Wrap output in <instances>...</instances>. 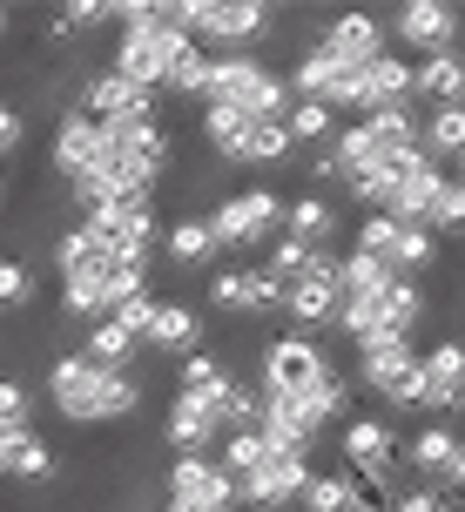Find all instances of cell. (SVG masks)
<instances>
[{
  "label": "cell",
  "mask_w": 465,
  "mask_h": 512,
  "mask_svg": "<svg viewBox=\"0 0 465 512\" xmlns=\"http://www.w3.org/2000/svg\"><path fill=\"white\" fill-rule=\"evenodd\" d=\"M48 405L68 425H115V418L142 411V378L135 371H108L88 351H61L48 364Z\"/></svg>",
  "instance_id": "6da1fadb"
},
{
  "label": "cell",
  "mask_w": 465,
  "mask_h": 512,
  "mask_svg": "<svg viewBox=\"0 0 465 512\" xmlns=\"http://www.w3.org/2000/svg\"><path fill=\"white\" fill-rule=\"evenodd\" d=\"M203 108H236V115H250V122H284L290 115V81L277 75V68H263L257 54H216Z\"/></svg>",
  "instance_id": "7a4b0ae2"
},
{
  "label": "cell",
  "mask_w": 465,
  "mask_h": 512,
  "mask_svg": "<svg viewBox=\"0 0 465 512\" xmlns=\"http://www.w3.org/2000/svg\"><path fill=\"white\" fill-rule=\"evenodd\" d=\"M203 216H209V236H216V250H250V243H277L284 196H277V189H263V182H250V189L223 196V203L203 209Z\"/></svg>",
  "instance_id": "3957f363"
},
{
  "label": "cell",
  "mask_w": 465,
  "mask_h": 512,
  "mask_svg": "<svg viewBox=\"0 0 465 512\" xmlns=\"http://www.w3.org/2000/svg\"><path fill=\"white\" fill-rule=\"evenodd\" d=\"M257 34H270V7L263 0H196V48L250 54Z\"/></svg>",
  "instance_id": "277c9868"
},
{
  "label": "cell",
  "mask_w": 465,
  "mask_h": 512,
  "mask_svg": "<svg viewBox=\"0 0 465 512\" xmlns=\"http://www.w3.org/2000/svg\"><path fill=\"white\" fill-rule=\"evenodd\" d=\"M331 371L324 344L310 331H290V337H270L263 344V364H257V391H310V384Z\"/></svg>",
  "instance_id": "5b68a950"
},
{
  "label": "cell",
  "mask_w": 465,
  "mask_h": 512,
  "mask_svg": "<svg viewBox=\"0 0 465 512\" xmlns=\"http://www.w3.org/2000/svg\"><path fill=\"white\" fill-rule=\"evenodd\" d=\"M48 162L61 169V182H81V176H95L108 162V135L95 115H81V108H61L54 115V135H48Z\"/></svg>",
  "instance_id": "8992f818"
},
{
  "label": "cell",
  "mask_w": 465,
  "mask_h": 512,
  "mask_svg": "<svg viewBox=\"0 0 465 512\" xmlns=\"http://www.w3.org/2000/svg\"><path fill=\"white\" fill-rule=\"evenodd\" d=\"M337 304H344V277H337V250H317L310 270L284 290V310L304 324V331H324L337 324Z\"/></svg>",
  "instance_id": "52a82bcc"
},
{
  "label": "cell",
  "mask_w": 465,
  "mask_h": 512,
  "mask_svg": "<svg viewBox=\"0 0 465 512\" xmlns=\"http://www.w3.org/2000/svg\"><path fill=\"white\" fill-rule=\"evenodd\" d=\"M304 479H310V459H297V452H277V445H270L257 472H250V479H236V506L284 512V506H297Z\"/></svg>",
  "instance_id": "ba28073f"
},
{
  "label": "cell",
  "mask_w": 465,
  "mask_h": 512,
  "mask_svg": "<svg viewBox=\"0 0 465 512\" xmlns=\"http://www.w3.org/2000/svg\"><path fill=\"white\" fill-rule=\"evenodd\" d=\"M162 492H169L176 506L236 512V479H230L216 459H209V452H196V459H176V465H169V479H162Z\"/></svg>",
  "instance_id": "9c48e42d"
},
{
  "label": "cell",
  "mask_w": 465,
  "mask_h": 512,
  "mask_svg": "<svg viewBox=\"0 0 465 512\" xmlns=\"http://www.w3.org/2000/svg\"><path fill=\"white\" fill-rule=\"evenodd\" d=\"M391 34H398L418 61H425V54H445V48H459V7H445V0H405L398 21H391Z\"/></svg>",
  "instance_id": "30bf717a"
},
{
  "label": "cell",
  "mask_w": 465,
  "mask_h": 512,
  "mask_svg": "<svg viewBox=\"0 0 465 512\" xmlns=\"http://www.w3.org/2000/svg\"><path fill=\"white\" fill-rule=\"evenodd\" d=\"M405 459V438L391 432L385 418H351L344 425V472H364V479H391Z\"/></svg>",
  "instance_id": "8fae6325"
},
{
  "label": "cell",
  "mask_w": 465,
  "mask_h": 512,
  "mask_svg": "<svg viewBox=\"0 0 465 512\" xmlns=\"http://www.w3.org/2000/svg\"><path fill=\"white\" fill-rule=\"evenodd\" d=\"M418 371H425V405L418 411H439V425L465 405V344L459 337H439L432 351H418Z\"/></svg>",
  "instance_id": "7c38bea8"
},
{
  "label": "cell",
  "mask_w": 465,
  "mask_h": 512,
  "mask_svg": "<svg viewBox=\"0 0 465 512\" xmlns=\"http://www.w3.org/2000/svg\"><path fill=\"white\" fill-rule=\"evenodd\" d=\"M81 115H95V122H155V88H135L115 68H102L81 88Z\"/></svg>",
  "instance_id": "4fadbf2b"
},
{
  "label": "cell",
  "mask_w": 465,
  "mask_h": 512,
  "mask_svg": "<svg viewBox=\"0 0 465 512\" xmlns=\"http://www.w3.org/2000/svg\"><path fill=\"white\" fill-rule=\"evenodd\" d=\"M162 438L176 445V459H196V452H209V445L223 438V425H216V411H209L196 391H176L169 411H162Z\"/></svg>",
  "instance_id": "5bb4252c"
},
{
  "label": "cell",
  "mask_w": 465,
  "mask_h": 512,
  "mask_svg": "<svg viewBox=\"0 0 465 512\" xmlns=\"http://www.w3.org/2000/svg\"><path fill=\"white\" fill-rule=\"evenodd\" d=\"M412 95H425L432 108H465V54L445 48V54L412 61Z\"/></svg>",
  "instance_id": "9a60e30c"
},
{
  "label": "cell",
  "mask_w": 465,
  "mask_h": 512,
  "mask_svg": "<svg viewBox=\"0 0 465 512\" xmlns=\"http://www.w3.org/2000/svg\"><path fill=\"white\" fill-rule=\"evenodd\" d=\"M418 351H412V337H398V331H378V337H364L358 344V378L364 391H385L398 371H412Z\"/></svg>",
  "instance_id": "2e32d148"
},
{
  "label": "cell",
  "mask_w": 465,
  "mask_h": 512,
  "mask_svg": "<svg viewBox=\"0 0 465 512\" xmlns=\"http://www.w3.org/2000/svg\"><path fill=\"white\" fill-rule=\"evenodd\" d=\"M317 41L331 54H344V61H378L385 54V27L371 21V14H337V21H324Z\"/></svg>",
  "instance_id": "e0dca14e"
},
{
  "label": "cell",
  "mask_w": 465,
  "mask_h": 512,
  "mask_svg": "<svg viewBox=\"0 0 465 512\" xmlns=\"http://www.w3.org/2000/svg\"><path fill=\"white\" fill-rule=\"evenodd\" d=\"M162 250H169V263H182V270H209L216 263V236H209V216H176L169 230H162Z\"/></svg>",
  "instance_id": "ac0fdd59"
},
{
  "label": "cell",
  "mask_w": 465,
  "mask_h": 512,
  "mask_svg": "<svg viewBox=\"0 0 465 512\" xmlns=\"http://www.w3.org/2000/svg\"><path fill=\"white\" fill-rule=\"evenodd\" d=\"M284 236H297V243H310V250H324L337 236V203L331 196H297V203H284Z\"/></svg>",
  "instance_id": "d6986e66"
},
{
  "label": "cell",
  "mask_w": 465,
  "mask_h": 512,
  "mask_svg": "<svg viewBox=\"0 0 465 512\" xmlns=\"http://www.w3.org/2000/svg\"><path fill=\"white\" fill-rule=\"evenodd\" d=\"M142 344L162 351V358H169V351L189 358V351H196V310H189V304H155V324L142 331Z\"/></svg>",
  "instance_id": "ffe728a7"
},
{
  "label": "cell",
  "mask_w": 465,
  "mask_h": 512,
  "mask_svg": "<svg viewBox=\"0 0 465 512\" xmlns=\"http://www.w3.org/2000/svg\"><path fill=\"white\" fill-rule=\"evenodd\" d=\"M459 445H465L459 425H425V432L405 438V459H412L418 472H439V479H445V472H452V459H459Z\"/></svg>",
  "instance_id": "44dd1931"
},
{
  "label": "cell",
  "mask_w": 465,
  "mask_h": 512,
  "mask_svg": "<svg viewBox=\"0 0 465 512\" xmlns=\"http://www.w3.org/2000/svg\"><path fill=\"white\" fill-rule=\"evenodd\" d=\"M418 149L445 162V155H465V108H425L418 122Z\"/></svg>",
  "instance_id": "7402d4cb"
},
{
  "label": "cell",
  "mask_w": 465,
  "mask_h": 512,
  "mask_svg": "<svg viewBox=\"0 0 465 512\" xmlns=\"http://www.w3.org/2000/svg\"><path fill=\"white\" fill-rule=\"evenodd\" d=\"M7 479H21V486H48L54 479V452H48V438L34 432H14V452H7Z\"/></svg>",
  "instance_id": "603a6c76"
},
{
  "label": "cell",
  "mask_w": 465,
  "mask_h": 512,
  "mask_svg": "<svg viewBox=\"0 0 465 512\" xmlns=\"http://www.w3.org/2000/svg\"><path fill=\"white\" fill-rule=\"evenodd\" d=\"M95 364H108V371H129L135 351H142V337H129L115 317H102V324H88V344H81Z\"/></svg>",
  "instance_id": "cb8c5ba5"
},
{
  "label": "cell",
  "mask_w": 465,
  "mask_h": 512,
  "mask_svg": "<svg viewBox=\"0 0 465 512\" xmlns=\"http://www.w3.org/2000/svg\"><path fill=\"white\" fill-rule=\"evenodd\" d=\"M243 135H250V115H236V108H203V142H209V155L243 162Z\"/></svg>",
  "instance_id": "d4e9b609"
},
{
  "label": "cell",
  "mask_w": 465,
  "mask_h": 512,
  "mask_svg": "<svg viewBox=\"0 0 465 512\" xmlns=\"http://www.w3.org/2000/svg\"><path fill=\"white\" fill-rule=\"evenodd\" d=\"M297 506L304 512H351V472H317V465H310Z\"/></svg>",
  "instance_id": "484cf974"
},
{
  "label": "cell",
  "mask_w": 465,
  "mask_h": 512,
  "mask_svg": "<svg viewBox=\"0 0 465 512\" xmlns=\"http://www.w3.org/2000/svg\"><path fill=\"white\" fill-rule=\"evenodd\" d=\"M250 277H257V263H230V270H216V277H209V304L250 317Z\"/></svg>",
  "instance_id": "4316f807"
},
{
  "label": "cell",
  "mask_w": 465,
  "mask_h": 512,
  "mask_svg": "<svg viewBox=\"0 0 465 512\" xmlns=\"http://www.w3.org/2000/svg\"><path fill=\"white\" fill-rule=\"evenodd\" d=\"M284 128H290V142H331V135H337V115L324 102H290Z\"/></svg>",
  "instance_id": "83f0119b"
},
{
  "label": "cell",
  "mask_w": 465,
  "mask_h": 512,
  "mask_svg": "<svg viewBox=\"0 0 465 512\" xmlns=\"http://www.w3.org/2000/svg\"><path fill=\"white\" fill-rule=\"evenodd\" d=\"M290 149L297 142H290L284 122H250V135H243V162H284Z\"/></svg>",
  "instance_id": "f1b7e54d"
},
{
  "label": "cell",
  "mask_w": 465,
  "mask_h": 512,
  "mask_svg": "<svg viewBox=\"0 0 465 512\" xmlns=\"http://www.w3.org/2000/svg\"><path fill=\"white\" fill-rule=\"evenodd\" d=\"M310 256H317L310 243H297V236H277V243H270V256H263V270H270L277 283H297V277L310 270Z\"/></svg>",
  "instance_id": "f546056e"
},
{
  "label": "cell",
  "mask_w": 465,
  "mask_h": 512,
  "mask_svg": "<svg viewBox=\"0 0 465 512\" xmlns=\"http://www.w3.org/2000/svg\"><path fill=\"white\" fill-rule=\"evenodd\" d=\"M398 230H405V223H391L385 209H364V216H358V250L385 263V256H391V243H398Z\"/></svg>",
  "instance_id": "4dcf8cb0"
},
{
  "label": "cell",
  "mask_w": 465,
  "mask_h": 512,
  "mask_svg": "<svg viewBox=\"0 0 465 512\" xmlns=\"http://www.w3.org/2000/svg\"><path fill=\"white\" fill-rule=\"evenodd\" d=\"M304 398H310V405H317V418L331 425V418H344V405H351V384H344V371H337V364H331V371H324V378L310 384Z\"/></svg>",
  "instance_id": "1f68e13d"
},
{
  "label": "cell",
  "mask_w": 465,
  "mask_h": 512,
  "mask_svg": "<svg viewBox=\"0 0 465 512\" xmlns=\"http://www.w3.org/2000/svg\"><path fill=\"white\" fill-rule=\"evenodd\" d=\"M34 297V270H27V256H0V310H21Z\"/></svg>",
  "instance_id": "d6a6232c"
},
{
  "label": "cell",
  "mask_w": 465,
  "mask_h": 512,
  "mask_svg": "<svg viewBox=\"0 0 465 512\" xmlns=\"http://www.w3.org/2000/svg\"><path fill=\"white\" fill-rule=\"evenodd\" d=\"M432 236H452V243H465V182H445V196H439V216H432Z\"/></svg>",
  "instance_id": "836d02e7"
},
{
  "label": "cell",
  "mask_w": 465,
  "mask_h": 512,
  "mask_svg": "<svg viewBox=\"0 0 465 512\" xmlns=\"http://www.w3.org/2000/svg\"><path fill=\"white\" fill-rule=\"evenodd\" d=\"M155 304H162V297H155V290H135V297H122V304L108 310V317H115V324H122V331L129 337H142L155 324Z\"/></svg>",
  "instance_id": "e575fe53"
},
{
  "label": "cell",
  "mask_w": 465,
  "mask_h": 512,
  "mask_svg": "<svg viewBox=\"0 0 465 512\" xmlns=\"http://www.w3.org/2000/svg\"><path fill=\"white\" fill-rule=\"evenodd\" d=\"M378 398H385L391 411H418V405H425V371H418V364H412V371H398Z\"/></svg>",
  "instance_id": "d590c367"
},
{
  "label": "cell",
  "mask_w": 465,
  "mask_h": 512,
  "mask_svg": "<svg viewBox=\"0 0 465 512\" xmlns=\"http://www.w3.org/2000/svg\"><path fill=\"white\" fill-rule=\"evenodd\" d=\"M21 425H27V384L0 378V432H21Z\"/></svg>",
  "instance_id": "8d00e7d4"
},
{
  "label": "cell",
  "mask_w": 465,
  "mask_h": 512,
  "mask_svg": "<svg viewBox=\"0 0 465 512\" xmlns=\"http://www.w3.org/2000/svg\"><path fill=\"white\" fill-rule=\"evenodd\" d=\"M398 512H459V499H452V492L418 486V492H405V499H398Z\"/></svg>",
  "instance_id": "74e56055"
},
{
  "label": "cell",
  "mask_w": 465,
  "mask_h": 512,
  "mask_svg": "<svg viewBox=\"0 0 465 512\" xmlns=\"http://www.w3.org/2000/svg\"><path fill=\"white\" fill-rule=\"evenodd\" d=\"M27 142V115L14 102H0V155H14Z\"/></svg>",
  "instance_id": "f35d334b"
},
{
  "label": "cell",
  "mask_w": 465,
  "mask_h": 512,
  "mask_svg": "<svg viewBox=\"0 0 465 512\" xmlns=\"http://www.w3.org/2000/svg\"><path fill=\"white\" fill-rule=\"evenodd\" d=\"M445 486H452V499H465V445H459V459H452V472H445Z\"/></svg>",
  "instance_id": "ab89813d"
},
{
  "label": "cell",
  "mask_w": 465,
  "mask_h": 512,
  "mask_svg": "<svg viewBox=\"0 0 465 512\" xmlns=\"http://www.w3.org/2000/svg\"><path fill=\"white\" fill-rule=\"evenodd\" d=\"M27 432V425H21ZM7 452H14V432H0V479H7Z\"/></svg>",
  "instance_id": "60d3db41"
},
{
  "label": "cell",
  "mask_w": 465,
  "mask_h": 512,
  "mask_svg": "<svg viewBox=\"0 0 465 512\" xmlns=\"http://www.w3.org/2000/svg\"><path fill=\"white\" fill-rule=\"evenodd\" d=\"M7 27H14V14H7V7H0V41H7Z\"/></svg>",
  "instance_id": "b9f144b4"
},
{
  "label": "cell",
  "mask_w": 465,
  "mask_h": 512,
  "mask_svg": "<svg viewBox=\"0 0 465 512\" xmlns=\"http://www.w3.org/2000/svg\"><path fill=\"white\" fill-rule=\"evenodd\" d=\"M162 512H203V506H176V499H169V506H162Z\"/></svg>",
  "instance_id": "7bdbcfd3"
},
{
  "label": "cell",
  "mask_w": 465,
  "mask_h": 512,
  "mask_svg": "<svg viewBox=\"0 0 465 512\" xmlns=\"http://www.w3.org/2000/svg\"><path fill=\"white\" fill-rule=\"evenodd\" d=\"M459 182H465V155H459Z\"/></svg>",
  "instance_id": "ee69618b"
}]
</instances>
